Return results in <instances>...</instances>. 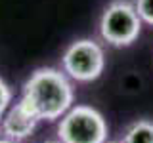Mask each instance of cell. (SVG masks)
<instances>
[{
	"label": "cell",
	"instance_id": "cell-1",
	"mask_svg": "<svg viewBox=\"0 0 153 143\" xmlns=\"http://www.w3.org/2000/svg\"><path fill=\"white\" fill-rule=\"evenodd\" d=\"M19 101L40 122H56L73 107L75 90L65 73L54 67H42L25 80Z\"/></svg>",
	"mask_w": 153,
	"mask_h": 143
},
{
	"label": "cell",
	"instance_id": "cell-2",
	"mask_svg": "<svg viewBox=\"0 0 153 143\" xmlns=\"http://www.w3.org/2000/svg\"><path fill=\"white\" fill-rule=\"evenodd\" d=\"M107 132L103 114L88 105H73L57 122L59 143H105Z\"/></svg>",
	"mask_w": 153,
	"mask_h": 143
},
{
	"label": "cell",
	"instance_id": "cell-3",
	"mask_svg": "<svg viewBox=\"0 0 153 143\" xmlns=\"http://www.w3.org/2000/svg\"><path fill=\"white\" fill-rule=\"evenodd\" d=\"M142 31V19L134 8V2L115 0L103 10L100 17V35L107 44L123 48L130 46Z\"/></svg>",
	"mask_w": 153,
	"mask_h": 143
},
{
	"label": "cell",
	"instance_id": "cell-4",
	"mask_svg": "<svg viewBox=\"0 0 153 143\" xmlns=\"http://www.w3.org/2000/svg\"><path fill=\"white\" fill-rule=\"evenodd\" d=\"M63 73L76 82H92L100 78L105 67L103 48L92 38H80L67 46L61 57Z\"/></svg>",
	"mask_w": 153,
	"mask_h": 143
},
{
	"label": "cell",
	"instance_id": "cell-5",
	"mask_svg": "<svg viewBox=\"0 0 153 143\" xmlns=\"http://www.w3.org/2000/svg\"><path fill=\"white\" fill-rule=\"evenodd\" d=\"M38 118L33 114L21 101L12 103L6 114L0 120V130H2V137H6L10 141H25L27 137L33 136V132L38 126Z\"/></svg>",
	"mask_w": 153,
	"mask_h": 143
},
{
	"label": "cell",
	"instance_id": "cell-6",
	"mask_svg": "<svg viewBox=\"0 0 153 143\" xmlns=\"http://www.w3.org/2000/svg\"><path fill=\"white\" fill-rule=\"evenodd\" d=\"M121 143H153V122L142 118L128 124Z\"/></svg>",
	"mask_w": 153,
	"mask_h": 143
},
{
	"label": "cell",
	"instance_id": "cell-7",
	"mask_svg": "<svg viewBox=\"0 0 153 143\" xmlns=\"http://www.w3.org/2000/svg\"><path fill=\"white\" fill-rule=\"evenodd\" d=\"M138 17L147 25H153V0H134Z\"/></svg>",
	"mask_w": 153,
	"mask_h": 143
},
{
	"label": "cell",
	"instance_id": "cell-8",
	"mask_svg": "<svg viewBox=\"0 0 153 143\" xmlns=\"http://www.w3.org/2000/svg\"><path fill=\"white\" fill-rule=\"evenodd\" d=\"M12 99H13L12 88L6 84V80H4V78H0V120H2V116L6 114V111L10 109Z\"/></svg>",
	"mask_w": 153,
	"mask_h": 143
},
{
	"label": "cell",
	"instance_id": "cell-9",
	"mask_svg": "<svg viewBox=\"0 0 153 143\" xmlns=\"http://www.w3.org/2000/svg\"><path fill=\"white\" fill-rule=\"evenodd\" d=\"M0 143H16V141H10V139H6V137H0Z\"/></svg>",
	"mask_w": 153,
	"mask_h": 143
},
{
	"label": "cell",
	"instance_id": "cell-10",
	"mask_svg": "<svg viewBox=\"0 0 153 143\" xmlns=\"http://www.w3.org/2000/svg\"><path fill=\"white\" fill-rule=\"evenodd\" d=\"M105 143H121V141H105Z\"/></svg>",
	"mask_w": 153,
	"mask_h": 143
},
{
	"label": "cell",
	"instance_id": "cell-11",
	"mask_svg": "<svg viewBox=\"0 0 153 143\" xmlns=\"http://www.w3.org/2000/svg\"><path fill=\"white\" fill-rule=\"evenodd\" d=\"M46 143H59V141H46Z\"/></svg>",
	"mask_w": 153,
	"mask_h": 143
},
{
	"label": "cell",
	"instance_id": "cell-12",
	"mask_svg": "<svg viewBox=\"0 0 153 143\" xmlns=\"http://www.w3.org/2000/svg\"><path fill=\"white\" fill-rule=\"evenodd\" d=\"M0 137H2V130H0Z\"/></svg>",
	"mask_w": 153,
	"mask_h": 143
}]
</instances>
